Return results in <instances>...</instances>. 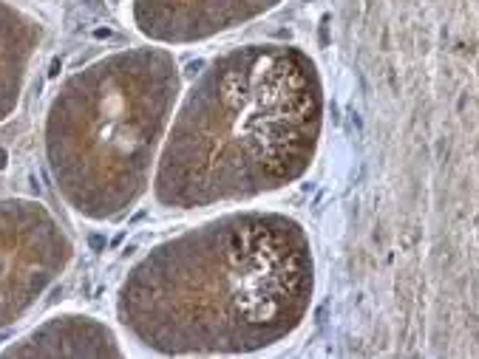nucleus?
<instances>
[{
    "instance_id": "1",
    "label": "nucleus",
    "mask_w": 479,
    "mask_h": 359,
    "mask_svg": "<svg viewBox=\"0 0 479 359\" xmlns=\"http://www.w3.org/2000/svg\"><path fill=\"white\" fill-rule=\"evenodd\" d=\"M315 294L292 215L233 209L154 249L128 277L125 323L165 353H258L301 328Z\"/></svg>"
},
{
    "instance_id": "2",
    "label": "nucleus",
    "mask_w": 479,
    "mask_h": 359,
    "mask_svg": "<svg viewBox=\"0 0 479 359\" xmlns=\"http://www.w3.org/2000/svg\"><path fill=\"white\" fill-rule=\"evenodd\" d=\"M323 130V85L307 51L247 43L210 60L184 93L162 153L165 207L255 201L309 170Z\"/></svg>"
},
{
    "instance_id": "3",
    "label": "nucleus",
    "mask_w": 479,
    "mask_h": 359,
    "mask_svg": "<svg viewBox=\"0 0 479 359\" xmlns=\"http://www.w3.org/2000/svg\"><path fill=\"white\" fill-rule=\"evenodd\" d=\"M176 97L179 68L165 51L114 57L60 93L51 113V158L77 207H128Z\"/></svg>"
},
{
    "instance_id": "4",
    "label": "nucleus",
    "mask_w": 479,
    "mask_h": 359,
    "mask_svg": "<svg viewBox=\"0 0 479 359\" xmlns=\"http://www.w3.org/2000/svg\"><path fill=\"white\" fill-rule=\"evenodd\" d=\"M278 6L281 0H136V20L156 40L202 43L230 34Z\"/></svg>"
},
{
    "instance_id": "5",
    "label": "nucleus",
    "mask_w": 479,
    "mask_h": 359,
    "mask_svg": "<svg viewBox=\"0 0 479 359\" xmlns=\"http://www.w3.org/2000/svg\"><path fill=\"white\" fill-rule=\"evenodd\" d=\"M31 34L26 26H17L12 14L0 12V116L17 97V74L26 62Z\"/></svg>"
}]
</instances>
